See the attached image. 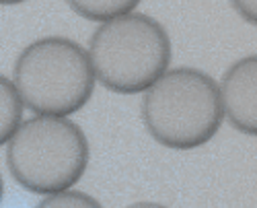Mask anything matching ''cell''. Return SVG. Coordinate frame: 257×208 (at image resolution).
I'll list each match as a JSON object with an SVG mask.
<instances>
[{
  "label": "cell",
  "instance_id": "cell-2",
  "mask_svg": "<svg viewBox=\"0 0 257 208\" xmlns=\"http://www.w3.org/2000/svg\"><path fill=\"white\" fill-rule=\"evenodd\" d=\"M89 165V140L66 116L37 114L21 120L7 140V167L13 179L33 194L74 188Z\"/></svg>",
  "mask_w": 257,
  "mask_h": 208
},
{
  "label": "cell",
  "instance_id": "cell-3",
  "mask_svg": "<svg viewBox=\"0 0 257 208\" xmlns=\"http://www.w3.org/2000/svg\"><path fill=\"white\" fill-rule=\"evenodd\" d=\"M87 52L95 80L121 95L142 93L171 64L167 29L157 19L134 11L101 21Z\"/></svg>",
  "mask_w": 257,
  "mask_h": 208
},
{
  "label": "cell",
  "instance_id": "cell-5",
  "mask_svg": "<svg viewBox=\"0 0 257 208\" xmlns=\"http://www.w3.org/2000/svg\"><path fill=\"white\" fill-rule=\"evenodd\" d=\"M222 114L232 128L247 136L257 134V58L245 56L224 72L220 85Z\"/></svg>",
  "mask_w": 257,
  "mask_h": 208
},
{
  "label": "cell",
  "instance_id": "cell-6",
  "mask_svg": "<svg viewBox=\"0 0 257 208\" xmlns=\"http://www.w3.org/2000/svg\"><path fill=\"white\" fill-rule=\"evenodd\" d=\"M21 120H23V101L17 93L15 82L0 74V147L7 144Z\"/></svg>",
  "mask_w": 257,
  "mask_h": 208
},
{
  "label": "cell",
  "instance_id": "cell-7",
  "mask_svg": "<svg viewBox=\"0 0 257 208\" xmlns=\"http://www.w3.org/2000/svg\"><path fill=\"white\" fill-rule=\"evenodd\" d=\"M66 3L82 19L101 23L111 17L134 11L142 0H66Z\"/></svg>",
  "mask_w": 257,
  "mask_h": 208
},
{
  "label": "cell",
  "instance_id": "cell-9",
  "mask_svg": "<svg viewBox=\"0 0 257 208\" xmlns=\"http://www.w3.org/2000/svg\"><path fill=\"white\" fill-rule=\"evenodd\" d=\"M230 5L249 25H255V21H257V0H230Z\"/></svg>",
  "mask_w": 257,
  "mask_h": 208
},
{
  "label": "cell",
  "instance_id": "cell-8",
  "mask_svg": "<svg viewBox=\"0 0 257 208\" xmlns=\"http://www.w3.org/2000/svg\"><path fill=\"white\" fill-rule=\"evenodd\" d=\"M39 206L41 208H99L101 204L89 194L66 188V190L46 194V198L41 200Z\"/></svg>",
  "mask_w": 257,
  "mask_h": 208
},
{
  "label": "cell",
  "instance_id": "cell-1",
  "mask_svg": "<svg viewBox=\"0 0 257 208\" xmlns=\"http://www.w3.org/2000/svg\"><path fill=\"white\" fill-rule=\"evenodd\" d=\"M142 93V122L148 134L167 149L204 147L222 126L218 85L198 68H167Z\"/></svg>",
  "mask_w": 257,
  "mask_h": 208
},
{
  "label": "cell",
  "instance_id": "cell-11",
  "mask_svg": "<svg viewBox=\"0 0 257 208\" xmlns=\"http://www.w3.org/2000/svg\"><path fill=\"white\" fill-rule=\"evenodd\" d=\"M3 196H5V181H3V175H0V202H3Z\"/></svg>",
  "mask_w": 257,
  "mask_h": 208
},
{
  "label": "cell",
  "instance_id": "cell-10",
  "mask_svg": "<svg viewBox=\"0 0 257 208\" xmlns=\"http://www.w3.org/2000/svg\"><path fill=\"white\" fill-rule=\"evenodd\" d=\"M21 3H25V0H0L3 7H15V5H21Z\"/></svg>",
  "mask_w": 257,
  "mask_h": 208
},
{
  "label": "cell",
  "instance_id": "cell-4",
  "mask_svg": "<svg viewBox=\"0 0 257 208\" xmlns=\"http://www.w3.org/2000/svg\"><path fill=\"white\" fill-rule=\"evenodd\" d=\"M15 87L23 108L35 114L72 116L95 91L89 52L68 37L35 39L15 62Z\"/></svg>",
  "mask_w": 257,
  "mask_h": 208
}]
</instances>
